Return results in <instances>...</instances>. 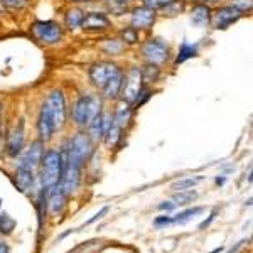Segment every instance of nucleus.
I'll return each mask as SVG.
<instances>
[{"label": "nucleus", "instance_id": "2eb2a0df", "mask_svg": "<svg viewBox=\"0 0 253 253\" xmlns=\"http://www.w3.org/2000/svg\"><path fill=\"white\" fill-rule=\"evenodd\" d=\"M191 22L196 27H206L211 22V9L206 3H198L191 9Z\"/></svg>", "mask_w": 253, "mask_h": 253}, {"label": "nucleus", "instance_id": "f257e3e1", "mask_svg": "<svg viewBox=\"0 0 253 253\" xmlns=\"http://www.w3.org/2000/svg\"><path fill=\"white\" fill-rule=\"evenodd\" d=\"M42 142H34L31 144L29 149H26V152L22 154V157L19 159L17 164V184L20 191H27L34 182L36 170L41 164L42 159Z\"/></svg>", "mask_w": 253, "mask_h": 253}, {"label": "nucleus", "instance_id": "f3484780", "mask_svg": "<svg viewBox=\"0 0 253 253\" xmlns=\"http://www.w3.org/2000/svg\"><path fill=\"white\" fill-rule=\"evenodd\" d=\"M130 118H132V107H130V103H126V101L122 100L120 105H118L117 110L112 115L113 125H117L118 128H125V126L128 125Z\"/></svg>", "mask_w": 253, "mask_h": 253}, {"label": "nucleus", "instance_id": "7ed1b4c3", "mask_svg": "<svg viewBox=\"0 0 253 253\" xmlns=\"http://www.w3.org/2000/svg\"><path fill=\"white\" fill-rule=\"evenodd\" d=\"M41 164H42V170H41V182H42L44 189L56 186L61 181V175H63V156L58 150L51 149L46 154H42L41 159Z\"/></svg>", "mask_w": 253, "mask_h": 253}, {"label": "nucleus", "instance_id": "f03ea898", "mask_svg": "<svg viewBox=\"0 0 253 253\" xmlns=\"http://www.w3.org/2000/svg\"><path fill=\"white\" fill-rule=\"evenodd\" d=\"M93 152L91 138L84 133H76L69 140L66 156L63 157V167H71V169H81V166L88 161Z\"/></svg>", "mask_w": 253, "mask_h": 253}, {"label": "nucleus", "instance_id": "2f4dec72", "mask_svg": "<svg viewBox=\"0 0 253 253\" xmlns=\"http://www.w3.org/2000/svg\"><path fill=\"white\" fill-rule=\"evenodd\" d=\"M107 213H108V208H107V206H105V208H101V211H100V213H96L95 216H93L91 219H88V224H89V223H95L96 219H100V218H103V214H107Z\"/></svg>", "mask_w": 253, "mask_h": 253}, {"label": "nucleus", "instance_id": "a211bd4d", "mask_svg": "<svg viewBox=\"0 0 253 253\" xmlns=\"http://www.w3.org/2000/svg\"><path fill=\"white\" fill-rule=\"evenodd\" d=\"M46 194L49 196V210H51L52 213H59V211L63 210L64 198H66V194H64V191L59 182L56 186L49 187Z\"/></svg>", "mask_w": 253, "mask_h": 253}, {"label": "nucleus", "instance_id": "423d86ee", "mask_svg": "<svg viewBox=\"0 0 253 253\" xmlns=\"http://www.w3.org/2000/svg\"><path fill=\"white\" fill-rule=\"evenodd\" d=\"M142 89H144L142 69L132 66L128 71H126V75L124 73V83H122V89H120L122 100L130 105H133V101L137 100V96L140 95Z\"/></svg>", "mask_w": 253, "mask_h": 253}, {"label": "nucleus", "instance_id": "aec40b11", "mask_svg": "<svg viewBox=\"0 0 253 253\" xmlns=\"http://www.w3.org/2000/svg\"><path fill=\"white\" fill-rule=\"evenodd\" d=\"M83 17H84V12L81 9H69L66 12V17H64L66 27H68V29H76V27H81Z\"/></svg>", "mask_w": 253, "mask_h": 253}, {"label": "nucleus", "instance_id": "1a4fd4ad", "mask_svg": "<svg viewBox=\"0 0 253 253\" xmlns=\"http://www.w3.org/2000/svg\"><path fill=\"white\" fill-rule=\"evenodd\" d=\"M142 54L144 58L149 61L150 64H164L169 59V46L164 39L152 38L149 41H145L144 46H142Z\"/></svg>", "mask_w": 253, "mask_h": 253}, {"label": "nucleus", "instance_id": "393cba45", "mask_svg": "<svg viewBox=\"0 0 253 253\" xmlns=\"http://www.w3.org/2000/svg\"><path fill=\"white\" fill-rule=\"evenodd\" d=\"M203 211V208H191V210H186V211H182V213H179V214H175L174 218H172V223H186L187 219H191L194 214H199Z\"/></svg>", "mask_w": 253, "mask_h": 253}, {"label": "nucleus", "instance_id": "20e7f679", "mask_svg": "<svg viewBox=\"0 0 253 253\" xmlns=\"http://www.w3.org/2000/svg\"><path fill=\"white\" fill-rule=\"evenodd\" d=\"M101 113V100L98 96H80L73 105V120L80 126H88L96 115Z\"/></svg>", "mask_w": 253, "mask_h": 253}, {"label": "nucleus", "instance_id": "c756f323", "mask_svg": "<svg viewBox=\"0 0 253 253\" xmlns=\"http://www.w3.org/2000/svg\"><path fill=\"white\" fill-rule=\"evenodd\" d=\"M0 2H2L5 7H12V9H14V7H20V5H22L26 0H0Z\"/></svg>", "mask_w": 253, "mask_h": 253}, {"label": "nucleus", "instance_id": "6ab92c4d", "mask_svg": "<svg viewBox=\"0 0 253 253\" xmlns=\"http://www.w3.org/2000/svg\"><path fill=\"white\" fill-rule=\"evenodd\" d=\"M194 56H198V46H196V44H189V42H186V41H184V42L181 44V47H179V52H177V56H175L174 63L181 64V63H184V61H187V59L194 58Z\"/></svg>", "mask_w": 253, "mask_h": 253}, {"label": "nucleus", "instance_id": "ddd939ff", "mask_svg": "<svg viewBox=\"0 0 253 253\" xmlns=\"http://www.w3.org/2000/svg\"><path fill=\"white\" fill-rule=\"evenodd\" d=\"M110 124H112V113H100V115H96L91 120V124L88 125L89 138H93V140H100V138H103Z\"/></svg>", "mask_w": 253, "mask_h": 253}, {"label": "nucleus", "instance_id": "dca6fc26", "mask_svg": "<svg viewBox=\"0 0 253 253\" xmlns=\"http://www.w3.org/2000/svg\"><path fill=\"white\" fill-rule=\"evenodd\" d=\"M22 147H24V124L20 122L10 132L9 140H7V149H9L10 156H17L20 150H22Z\"/></svg>", "mask_w": 253, "mask_h": 253}, {"label": "nucleus", "instance_id": "f704fd0d", "mask_svg": "<svg viewBox=\"0 0 253 253\" xmlns=\"http://www.w3.org/2000/svg\"><path fill=\"white\" fill-rule=\"evenodd\" d=\"M0 253H9V248H7L3 243H0Z\"/></svg>", "mask_w": 253, "mask_h": 253}, {"label": "nucleus", "instance_id": "9b49d317", "mask_svg": "<svg viewBox=\"0 0 253 253\" xmlns=\"http://www.w3.org/2000/svg\"><path fill=\"white\" fill-rule=\"evenodd\" d=\"M157 12L147 5L137 7L132 10V27L137 31H147L152 27V24L156 22Z\"/></svg>", "mask_w": 253, "mask_h": 253}, {"label": "nucleus", "instance_id": "f8f14e48", "mask_svg": "<svg viewBox=\"0 0 253 253\" xmlns=\"http://www.w3.org/2000/svg\"><path fill=\"white\" fill-rule=\"evenodd\" d=\"M38 132H39V137L41 140H49L52 137V133L56 132V126H54V120H52V115L49 112L47 105L42 103L41 107V112H39V118H38Z\"/></svg>", "mask_w": 253, "mask_h": 253}, {"label": "nucleus", "instance_id": "b1692460", "mask_svg": "<svg viewBox=\"0 0 253 253\" xmlns=\"http://www.w3.org/2000/svg\"><path fill=\"white\" fill-rule=\"evenodd\" d=\"M196 194L194 191H177V194L174 196V203L175 205H187V203H193L196 199Z\"/></svg>", "mask_w": 253, "mask_h": 253}, {"label": "nucleus", "instance_id": "473e14b6", "mask_svg": "<svg viewBox=\"0 0 253 253\" xmlns=\"http://www.w3.org/2000/svg\"><path fill=\"white\" fill-rule=\"evenodd\" d=\"M177 206L175 203H170V201H166V203H161L159 205V210H166V211H172L174 208Z\"/></svg>", "mask_w": 253, "mask_h": 253}, {"label": "nucleus", "instance_id": "cd10ccee", "mask_svg": "<svg viewBox=\"0 0 253 253\" xmlns=\"http://www.w3.org/2000/svg\"><path fill=\"white\" fill-rule=\"evenodd\" d=\"M142 2H144V5L157 10V9H164L166 5H169V3L174 2V0H142Z\"/></svg>", "mask_w": 253, "mask_h": 253}, {"label": "nucleus", "instance_id": "7c9ffc66", "mask_svg": "<svg viewBox=\"0 0 253 253\" xmlns=\"http://www.w3.org/2000/svg\"><path fill=\"white\" fill-rule=\"evenodd\" d=\"M169 223H172V218H170V216H161V218L156 219V226L157 228L164 226V224H169Z\"/></svg>", "mask_w": 253, "mask_h": 253}, {"label": "nucleus", "instance_id": "6e6552de", "mask_svg": "<svg viewBox=\"0 0 253 253\" xmlns=\"http://www.w3.org/2000/svg\"><path fill=\"white\" fill-rule=\"evenodd\" d=\"M44 103L51 112L56 130H61L66 124V98H64L63 89H52Z\"/></svg>", "mask_w": 253, "mask_h": 253}, {"label": "nucleus", "instance_id": "72a5a7b5", "mask_svg": "<svg viewBox=\"0 0 253 253\" xmlns=\"http://www.w3.org/2000/svg\"><path fill=\"white\" fill-rule=\"evenodd\" d=\"M214 218H216V211H213V214H211V216H210V218H208V219H206V221H203L201 224H199V230H203V228H206V226H208V224H210L211 221H213V219H214Z\"/></svg>", "mask_w": 253, "mask_h": 253}, {"label": "nucleus", "instance_id": "4c0bfd02", "mask_svg": "<svg viewBox=\"0 0 253 253\" xmlns=\"http://www.w3.org/2000/svg\"><path fill=\"white\" fill-rule=\"evenodd\" d=\"M0 112H2V103H0Z\"/></svg>", "mask_w": 253, "mask_h": 253}, {"label": "nucleus", "instance_id": "0eeeda50", "mask_svg": "<svg viewBox=\"0 0 253 253\" xmlns=\"http://www.w3.org/2000/svg\"><path fill=\"white\" fill-rule=\"evenodd\" d=\"M31 32L36 39L44 44H56L63 38V29L58 22L52 20H38L32 24Z\"/></svg>", "mask_w": 253, "mask_h": 253}, {"label": "nucleus", "instance_id": "bb28decb", "mask_svg": "<svg viewBox=\"0 0 253 253\" xmlns=\"http://www.w3.org/2000/svg\"><path fill=\"white\" fill-rule=\"evenodd\" d=\"M15 226V221L14 219L9 218V214H2L0 216V231L2 233H10Z\"/></svg>", "mask_w": 253, "mask_h": 253}, {"label": "nucleus", "instance_id": "9d476101", "mask_svg": "<svg viewBox=\"0 0 253 253\" xmlns=\"http://www.w3.org/2000/svg\"><path fill=\"white\" fill-rule=\"evenodd\" d=\"M243 15V12H240L238 9H235L233 5H223L218 7L216 10H211V26L214 29H228L231 24H235L236 20Z\"/></svg>", "mask_w": 253, "mask_h": 253}, {"label": "nucleus", "instance_id": "e433bc0d", "mask_svg": "<svg viewBox=\"0 0 253 253\" xmlns=\"http://www.w3.org/2000/svg\"><path fill=\"white\" fill-rule=\"evenodd\" d=\"M73 2H78L80 3V2H89V0H73Z\"/></svg>", "mask_w": 253, "mask_h": 253}, {"label": "nucleus", "instance_id": "c9c22d12", "mask_svg": "<svg viewBox=\"0 0 253 253\" xmlns=\"http://www.w3.org/2000/svg\"><path fill=\"white\" fill-rule=\"evenodd\" d=\"M113 2H118V3H124V5H125V3L132 2V0H113Z\"/></svg>", "mask_w": 253, "mask_h": 253}, {"label": "nucleus", "instance_id": "a878e982", "mask_svg": "<svg viewBox=\"0 0 253 253\" xmlns=\"http://www.w3.org/2000/svg\"><path fill=\"white\" fill-rule=\"evenodd\" d=\"M122 42H124V44H135V42H138V31L133 29V27H126V29L122 32Z\"/></svg>", "mask_w": 253, "mask_h": 253}, {"label": "nucleus", "instance_id": "4468645a", "mask_svg": "<svg viewBox=\"0 0 253 253\" xmlns=\"http://www.w3.org/2000/svg\"><path fill=\"white\" fill-rule=\"evenodd\" d=\"M81 27L84 31H103L110 27V19L101 12H88L84 14Z\"/></svg>", "mask_w": 253, "mask_h": 253}, {"label": "nucleus", "instance_id": "412c9836", "mask_svg": "<svg viewBox=\"0 0 253 253\" xmlns=\"http://www.w3.org/2000/svg\"><path fill=\"white\" fill-rule=\"evenodd\" d=\"M198 182H201V177H182V179H177L170 184V189L172 191H187L191 187H194Z\"/></svg>", "mask_w": 253, "mask_h": 253}, {"label": "nucleus", "instance_id": "39448f33", "mask_svg": "<svg viewBox=\"0 0 253 253\" xmlns=\"http://www.w3.org/2000/svg\"><path fill=\"white\" fill-rule=\"evenodd\" d=\"M122 75H124V71L112 61H98L89 68V80L100 91L107 86L110 81H113Z\"/></svg>", "mask_w": 253, "mask_h": 253}, {"label": "nucleus", "instance_id": "5701e85b", "mask_svg": "<svg viewBox=\"0 0 253 253\" xmlns=\"http://www.w3.org/2000/svg\"><path fill=\"white\" fill-rule=\"evenodd\" d=\"M125 44L122 42L120 39H108L107 42L103 44V51L107 52V54H112V56H117L122 52V49H124Z\"/></svg>", "mask_w": 253, "mask_h": 253}, {"label": "nucleus", "instance_id": "4be33fe9", "mask_svg": "<svg viewBox=\"0 0 253 253\" xmlns=\"http://www.w3.org/2000/svg\"><path fill=\"white\" fill-rule=\"evenodd\" d=\"M159 75H161V69H159V66H156V64H147V66L144 68V71H142V78H144V81H147V83H156V81L159 80Z\"/></svg>", "mask_w": 253, "mask_h": 253}, {"label": "nucleus", "instance_id": "c85d7f7f", "mask_svg": "<svg viewBox=\"0 0 253 253\" xmlns=\"http://www.w3.org/2000/svg\"><path fill=\"white\" fill-rule=\"evenodd\" d=\"M231 5L240 12H247L252 10V0H231Z\"/></svg>", "mask_w": 253, "mask_h": 253}]
</instances>
